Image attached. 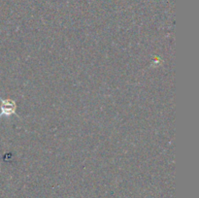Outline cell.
Returning <instances> with one entry per match:
<instances>
[{
    "mask_svg": "<svg viewBox=\"0 0 199 198\" xmlns=\"http://www.w3.org/2000/svg\"><path fill=\"white\" fill-rule=\"evenodd\" d=\"M3 103H5L4 101H3ZM3 105H4V104H3ZM4 106H6V108H5V107H2V109H3V113L7 114V115H10L11 113H13V112H14L15 106H14V103H13V102H10V105L9 106H7L6 103H5Z\"/></svg>",
    "mask_w": 199,
    "mask_h": 198,
    "instance_id": "cell-1",
    "label": "cell"
}]
</instances>
